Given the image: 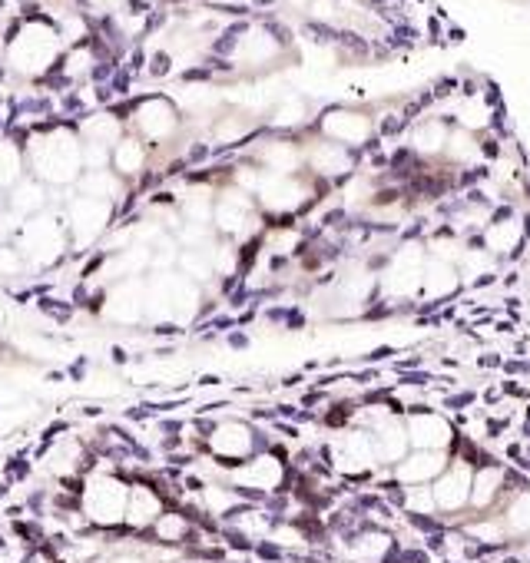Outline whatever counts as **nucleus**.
I'll list each match as a JSON object with an SVG mask.
<instances>
[{"mask_svg":"<svg viewBox=\"0 0 530 563\" xmlns=\"http://www.w3.org/2000/svg\"><path fill=\"white\" fill-rule=\"evenodd\" d=\"M315 133L325 136V140H332V143H342V146H348V150H361V146L375 136V126H371V119L365 116V113H358V109L332 107L318 116Z\"/></svg>","mask_w":530,"mask_h":563,"instance_id":"nucleus-1","label":"nucleus"},{"mask_svg":"<svg viewBox=\"0 0 530 563\" xmlns=\"http://www.w3.org/2000/svg\"><path fill=\"white\" fill-rule=\"evenodd\" d=\"M411 146L414 152L421 156H434L447 146V123L441 119H421V123H411Z\"/></svg>","mask_w":530,"mask_h":563,"instance_id":"nucleus-2","label":"nucleus"},{"mask_svg":"<svg viewBox=\"0 0 530 563\" xmlns=\"http://www.w3.org/2000/svg\"><path fill=\"white\" fill-rule=\"evenodd\" d=\"M33 308L44 315L47 322H54V325H70V322L76 318V312H80L70 298H56V295H44V298H37Z\"/></svg>","mask_w":530,"mask_h":563,"instance_id":"nucleus-3","label":"nucleus"},{"mask_svg":"<svg viewBox=\"0 0 530 563\" xmlns=\"http://www.w3.org/2000/svg\"><path fill=\"white\" fill-rule=\"evenodd\" d=\"M404 517H408V527H414V531H421L424 537H431V533H447V523L438 517H431V514H421V510H404Z\"/></svg>","mask_w":530,"mask_h":563,"instance_id":"nucleus-4","label":"nucleus"},{"mask_svg":"<svg viewBox=\"0 0 530 563\" xmlns=\"http://www.w3.org/2000/svg\"><path fill=\"white\" fill-rule=\"evenodd\" d=\"M27 451H30V447H20V451H17V454L11 457V461H7V464H4V480H11V484H20V480H27V477H30V457H27Z\"/></svg>","mask_w":530,"mask_h":563,"instance_id":"nucleus-5","label":"nucleus"},{"mask_svg":"<svg viewBox=\"0 0 530 563\" xmlns=\"http://www.w3.org/2000/svg\"><path fill=\"white\" fill-rule=\"evenodd\" d=\"M13 533H17V537H20L27 547H37V543H44V540H47V537H44V527H40L37 520H27V523H23V520H13Z\"/></svg>","mask_w":530,"mask_h":563,"instance_id":"nucleus-6","label":"nucleus"},{"mask_svg":"<svg viewBox=\"0 0 530 563\" xmlns=\"http://www.w3.org/2000/svg\"><path fill=\"white\" fill-rule=\"evenodd\" d=\"M60 113H64V116H73V119L87 116V113H90V109H87V99L80 97L76 90H66L64 97H60Z\"/></svg>","mask_w":530,"mask_h":563,"instance_id":"nucleus-7","label":"nucleus"},{"mask_svg":"<svg viewBox=\"0 0 530 563\" xmlns=\"http://www.w3.org/2000/svg\"><path fill=\"white\" fill-rule=\"evenodd\" d=\"M212 150H216V146H209V143H193V146L183 152L186 166H189V169H199V166L212 163Z\"/></svg>","mask_w":530,"mask_h":563,"instance_id":"nucleus-8","label":"nucleus"},{"mask_svg":"<svg viewBox=\"0 0 530 563\" xmlns=\"http://www.w3.org/2000/svg\"><path fill=\"white\" fill-rule=\"evenodd\" d=\"M169 70H173V54H169V50H156V54H150L146 73H150L152 80H162V76H169Z\"/></svg>","mask_w":530,"mask_h":563,"instance_id":"nucleus-9","label":"nucleus"},{"mask_svg":"<svg viewBox=\"0 0 530 563\" xmlns=\"http://www.w3.org/2000/svg\"><path fill=\"white\" fill-rule=\"evenodd\" d=\"M222 540H226V547H232V550H239V553H249V550H255V543H252V537H249V533L236 531L232 523H226V527H222Z\"/></svg>","mask_w":530,"mask_h":563,"instance_id":"nucleus-10","label":"nucleus"},{"mask_svg":"<svg viewBox=\"0 0 530 563\" xmlns=\"http://www.w3.org/2000/svg\"><path fill=\"white\" fill-rule=\"evenodd\" d=\"M434 381H438V375H431V371H401L398 375L401 388H424V385H434Z\"/></svg>","mask_w":530,"mask_h":563,"instance_id":"nucleus-11","label":"nucleus"},{"mask_svg":"<svg viewBox=\"0 0 530 563\" xmlns=\"http://www.w3.org/2000/svg\"><path fill=\"white\" fill-rule=\"evenodd\" d=\"M252 553H255L259 560H265V563H279L282 557H285V547H282V543H275V540H259Z\"/></svg>","mask_w":530,"mask_h":563,"instance_id":"nucleus-12","label":"nucleus"},{"mask_svg":"<svg viewBox=\"0 0 530 563\" xmlns=\"http://www.w3.org/2000/svg\"><path fill=\"white\" fill-rule=\"evenodd\" d=\"M186 332H189V328L179 325V322H156V325H152V335L162 338V341H173V338H183Z\"/></svg>","mask_w":530,"mask_h":563,"instance_id":"nucleus-13","label":"nucleus"},{"mask_svg":"<svg viewBox=\"0 0 530 563\" xmlns=\"http://www.w3.org/2000/svg\"><path fill=\"white\" fill-rule=\"evenodd\" d=\"M66 428H70L66 421H54V424H50V428L44 431V437H40V444H37V451H33V454H37V457H44L47 451H50V444L56 441V434H64Z\"/></svg>","mask_w":530,"mask_h":563,"instance_id":"nucleus-14","label":"nucleus"},{"mask_svg":"<svg viewBox=\"0 0 530 563\" xmlns=\"http://www.w3.org/2000/svg\"><path fill=\"white\" fill-rule=\"evenodd\" d=\"M212 70H209L206 63H199V66H189V70H183L179 73V83H212Z\"/></svg>","mask_w":530,"mask_h":563,"instance_id":"nucleus-15","label":"nucleus"},{"mask_svg":"<svg viewBox=\"0 0 530 563\" xmlns=\"http://www.w3.org/2000/svg\"><path fill=\"white\" fill-rule=\"evenodd\" d=\"M289 312H292V305L272 302V305H265V308H262V318H265V322H272V325H285Z\"/></svg>","mask_w":530,"mask_h":563,"instance_id":"nucleus-16","label":"nucleus"},{"mask_svg":"<svg viewBox=\"0 0 530 563\" xmlns=\"http://www.w3.org/2000/svg\"><path fill=\"white\" fill-rule=\"evenodd\" d=\"M398 308H391L388 302H375L368 312H361V322H381V318H395Z\"/></svg>","mask_w":530,"mask_h":563,"instance_id":"nucleus-17","label":"nucleus"},{"mask_svg":"<svg viewBox=\"0 0 530 563\" xmlns=\"http://www.w3.org/2000/svg\"><path fill=\"white\" fill-rule=\"evenodd\" d=\"M500 282V272L498 269H490V272H481L471 285H467V292H484V289H490V285H498Z\"/></svg>","mask_w":530,"mask_h":563,"instance_id":"nucleus-18","label":"nucleus"},{"mask_svg":"<svg viewBox=\"0 0 530 563\" xmlns=\"http://www.w3.org/2000/svg\"><path fill=\"white\" fill-rule=\"evenodd\" d=\"M477 401V391H461V394H451V398H444V408H454V411H464Z\"/></svg>","mask_w":530,"mask_h":563,"instance_id":"nucleus-19","label":"nucleus"},{"mask_svg":"<svg viewBox=\"0 0 530 563\" xmlns=\"http://www.w3.org/2000/svg\"><path fill=\"white\" fill-rule=\"evenodd\" d=\"M226 345L232 348V351H246V348L252 345V338H249V332H246V328H232V332L226 335Z\"/></svg>","mask_w":530,"mask_h":563,"instance_id":"nucleus-20","label":"nucleus"},{"mask_svg":"<svg viewBox=\"0 0 530 563\" xmlns=\"http://www.w3.org/2000/svg\"><path fill=\"white\" fill-rule=\"evenodd\" d=\"M500 368H504V375H507V378H520V375H530L527 358H510V361H504Z\"/></svg>","mask_w":530,"mask_h":563,"instance_id":"nucleus-21","label":"nucleus"},{"mask_svg":"<svg viewBox=\"0 0 530 563\" xmlns=\"http://www.w3.org/2000/svg\"><path fill=\"white\" fill-rule=\"evenodd\" d=\"M87 368H90L87 355L73 358V361H70V368H66V378H70V381H83V378H87Z\"/></svg>","mask_w":530,"mask_h":563,"instance_id":"nucleus-22","label":"nucleus"},{"mask_svg":"<svg viewBox=\"0 0 530 563\" xmlns=\"http://www.w3.org/2000/svg\"><path fill=\"white\" fill-rule=\"evenodd\" d=\"M391 252H371V259H365V269H371V272H385V269H391Z\"/></svg>","mask_w":530,"mask_h":563,"instance_id":"nucleus-23","label":"nucleus"},{"mask_svg":"<svg viewBox=\"0 0 530 563\" xmlns=\"http://www.w3.org/2000/svg\"><path fill=\"white\" fill-rule=\"evenodd\" d=\"M305 308H299V305H292V312H289V318H285V325L282 328H289V332H299V328H305Z\"/></svg>","mask_w":530,"mask_h":563,"instance_id":"nucleus-24","label":"nucleus"},{"mask_svg":"<svg viewBox=\"0 0 530 563\" xmlns=\"http://www.w3.org/2000/svg\"><path fill=\"white\" fill-rule=\"evenodd\" d=\"M500 394H504V398H530V391L520 388V381H514V378H507L500 385Z\"/></svg>","mask_w":530,"mask_h":563,"instance_id":"nucleus-25","label":"nucleus"},{"mask_svg":"<svg viewBox=\"0 0 530 563\" xmlns=\"http://www.w3.org/2000/svg\"><path fill=\"white\" fill-rule=\"evenodd\" d=\"M123 418H126V421H146V418H150V404H146V401H143V404H133V408H126V411H123Z\"/></svg>","mask_w":530,"mask_h":563,"instance_id":"nucleus-26","label":"nucleus"},{"mask_svg":"<svg viewBox=\"0 0 530 563\" xmlns=\"http://www.w3.org/2000/svg\"><path fill=\"white\" fill-rule=\"evenodd\" d=\"M395 368H398V371H421L424 358L421 355H408V358H401V361H395Z\"/></svg>","mask_w":530,"mask_h":563,"instance_id":"nucleus-27","label":"nucleus"},{"mask_svg":"<svg viewBox=\"0 0 530 563\" xmlns=\"http://www.w3.org/2000/svg\"><path fill=\"white\" fill-rule=\"evenodd\" d=\"M401 563H431V560H428V550H421V547H411V550L401 553Z\"/></svg>","mask_w":530,"mask_h":563,"instance_id":"nucleus-28","label":"nucleus"},{"mask_svg":"<svg viewBox=\"0 0 530 563\" xmlns=\"http://www.w3.org/2000/svg\"><path fill=\"white\" fill-rule=\"evenodd\" d=\"M378 378H381L378 368H365V371H355V375H351L355 385H371V381H378Z\"/></svg>","mask_w":530,"mask_h":563,"instance_id":"nucleus-29","label":"nucleus"},{"mask_svg":"<svg viewBox=\"0 0 530 563\" xmlns=\"http://www.w3.org/2000/svg\"><path fill=\"white\" fill-rule=\"evenodd\" d=\"M477 365H481V368H500L504 361H500V355H498V351H484V355L477 358Z\"/></svg>","mask_w":530,"mask_h":563,"instance_id":"nucleus-30","label":"nucleus"},{"mask_svg":"<svg viewBox=\"0 0 530 563\" xmlns=\"http://www.w3.org/2000/svg\"><path fill=\"white\" fill-rule=\"evenodd\" d=\"M395 355H398V348L381 345V348H375V351H368V355H365V361H378V358H395Z\"/></svg>","mask_w":530,"mask_h":563,"instance_id":"nucleus-31","label":"nucleus"},{"mask_svg":"<svg viewBox=\"0 0 530 563\" xmlns=\"http://www.w3.org/2000/svg\"><path fill=\"white\" fill-rule=\"evenodd\" d=\"M159 447H162V451H169V454H173V451H179V447H183V437H179V434H166V437L159 441Z\"/></svg>","mask_w":530,"mask_h":563,"instance_id":"nucleus-32","label":"nucleus"},{"mask_svg":"<svg viewBox=\"0 0 530 563\" xmlns=\"http://www.w3.org/2000/svg\"><path fill=\"white\" fill-rule=\"evenodd\" d=\"M318 401H325V391L322 388H312L308 394H302V408H315Z\"/></svg>","mask_w":530,"mask_h":563,"instance_id":"nucleus-33","label":"nucleus"},{"mask_svg":"<svg viewBox=\"0 0 530 563\" xmlns=\"http://www.w3.org/2000/svg\"><path fill=\"white\" fill-rule=\"evenodd\" d=\"M335 279H338V272L332 269V272H318V279H315V289H328V285H335Z\"/></svg>","mask_w":530,"mask_h":563,"instance_id":"nucleus-34","label":"nucleus"},{"mask_svg":"<svg viewBox=\"0 0 530 563\" xmlns=\"http://www.w3.org/2000/svg\"><path fill=\"white\" fill-rule=\"evenodd\" d=\"M109 358H113V365H126V361H130V351H126V348H119V345H113V348H109Z\"/></svg>","mask_w":530,"mask_h":563,"instance_id":"nucleus-35","label":"nucleus"},{"mask_svg":"<svg viewBox=\"0 0 530 563\" xmlns=\"http://www.w3.org/2000/svg\"><path fill=\"white\" fill-rule=\"evenodd\" d=\"M428 553H444V533H431L428 537Z\"/></svg>","mask_w":530,"mask_h":563,"instance_id":"nucleus-36","label":"nucleus"},{"mask_svg":"<svg viewBox=\"0 0 530 563\" xmlns=\"http://www.w3.org/2000/svg\"><path fill=\"white\" fill-rule=\"evenodd\" d=\"M500 285H504V289H517V285H520V272L514 269V272H507V275H500Z\"/></svg>","mask_w":530,"mask_h":563,"instance_id":"nucleus-37","label":"nucleus"},{"mask_svg":"<svg viewBox=\"0 0 530 563\" xmlns=\"http://www.w3.org/2000/svg\"><path fill=\"white\" fill-rule=\"evenodd\" d=\"M159 431L162 434H179L183 431V421H159Z\"/></svg>","mask_w":530,"mask_h":563,"instance_id":"nucleus-38","label":"nucleus"},{"mask_svg":"<svg viewBox=\"0 0 530 563\" xmlns=\"http://www.w3.org/2000/svg\"><path fill=\"white\" fill-rule=\"evenodd\" d=\"M80 414H83V418H100V414H103V408H100V404H83V408H80Z\"/></svg>","mask_w":530,"mask_h":563,"instance_id":"nucleus-39","label":"nucleus"},{"mask_svg":"<svg viewBox=\"0 0 530 563\" xmlns=\"http://www.w3.org/2000/svg\"><path fill=\"white\" fill-rule=\"evenodd\" d=\"M527 351H530V341H527V338H520V341H514V358H524V355H527Z\"/></svg>","mask_w":530,"mask_h":563,"instance_id":"nucleus-40","label":"nucleus"},{"mask_svg":"<svg viewBox=\"0 0 530 563\" xmlns=\"http://www.w3.org/2000/svg\"><path fill=\"white\" fill-rule=\"evenodd\" d=\"M299 381H305V371H299V375H289V378H282V385H285V388H292V385H299Z\"/></svg>","mask_w":530,"mask_h":563,"instance_id":"nucleus-41","label":"nucleus"},{"mask_svg":"<svg viewBox=\"0 0 530 563\" xmlns=\"http://www.w3.org/2000/svg\"><path fill=\"white\" fill-rule=\"evenodd\" d=\"M520 236L530 238V212H524V219H520Z\"/></svg>","mask_w":530,"mask_h":563,"instance_id":"nucleus-42","label":"nucleus"},{"mask_svg":"<svg viewBox=\"0 0 530 563\" xmlns=\"http://www.w3.org/2000/svg\"><path fill=\"white\" fill-rule=\"evenodd\" d=\"M186 488H189V490H203V480H199V477H186Z\"/></svg>","mask_w":530,"mask_h":563,"instance_id":"nucleus-43","label":"nucleus"},{"mask_svg":"<svg viewBox=\"0 0 530 563\" xmlns=\"http://www.w3.org/2000/svg\"><path fill=\"white\" fill-rule=\"evenodd\" d=\"M219 381H222L219 375H203V378H199V385H219Z\"/></svg>","mask_w":530,"mask_h":563,"instance_id":"nucleus-44","label":"nucleus"},{"mask_svg":"<svg viewBox=\"0 0 530 563\" xmlns=\"http://www.w3.org/2000/svg\"><path fill=\"white\" fill-rule=\"evenodd\" d=\"M66 371H47V381H64Z\"/></svg>","mask_w":530,"mask_h":563,"instance_id":"nucleus-45","label":"nucleus"},{"mask_svg":"<svg viewBox=\"0 0 530 563\" xmlns=\"http://www.w3.org/2000/svg\"><path fill=\"white\" fill-rule=\"evenodd\" d=\"M514 325H517V322H498L494 328H498V332H514Z\"/></svg>","mask_w":530,"mask_h":563,"instance_id":"nucleus-46","label":"nucleus"},{"mask_svg":"<svg viewBox=\"0 0 530 563\" xmlns=\"http://www.w3.org/2000/svg\"><path fill=\"white\" fill-rule=\"evenodd\" d=\"M7 494H11V480H0V500L7 497Z\"/></svg>","mask_w":530,"mask_h":563,"instance_id":"nucleus-47","label":"nucleus"},{"mask_svg":"<svg viewBox=\"0 0 530 563\" xmlns=\"http://www.w3.org/2000/svg\"><path fill=\"white\" fill-rule=\"evenodd\" d=\"M520 434H524V437H530V421L520 424Z\"/></svg>","mask_w":530,"mask_h":563,"instance_id":"nucleus-48","label":"nucleus"},{"mask_svg":"<svg viewBox=\"0 0 530 563\" xmlns=\"http://www.w3.org/2000/svg\"><path fill=\"white\" fill-rule=\"evenodd\" d=\"M17 4H27V0H17Z\"/></svg>","mask_w":530,"mask_h":563,"instance_id":"nucleus-49","label":"nucleus"},{"mask_svg":"<svg viewBox=\"0 0 530 563\" xmlns=\"http://www.w3.org/2000/svg\"><path fill=\"white\" fill-rule=\"evenodd\" d=\"M527 365H530V358H527Z\"/></svg>","mask_w":530,"mask_h":563,"instance_id":"nucleus-50","label":"nucleus"}]
</instances>
